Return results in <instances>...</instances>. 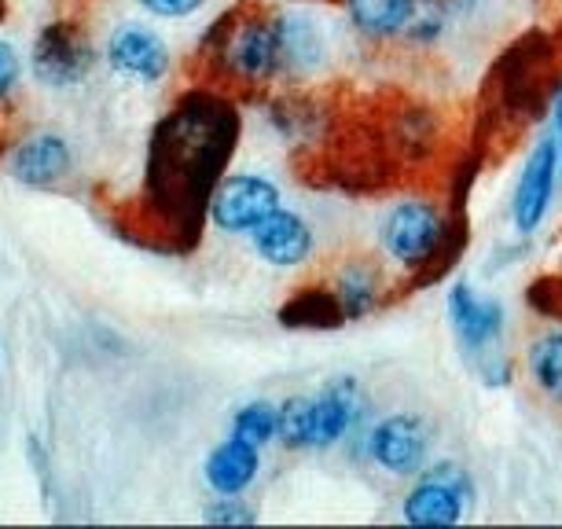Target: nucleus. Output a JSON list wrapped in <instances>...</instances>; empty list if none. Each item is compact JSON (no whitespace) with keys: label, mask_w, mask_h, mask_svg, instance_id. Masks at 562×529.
<instances>
[{"label":"nucleus","mask_w":562,"mask_h":529,"mask_svg":"<svg viewBox=\"0 0 562 529\" xmlns=\"http://www.w3.org/2000/svg\"><path fill=\"white\" fill-rule=\"evenodd\" d=\"M327 299L335 305L338 324H360L379 316L390 305L397 291V277L386 269L383 258H371V254H349L327 272L321 283Z\"/></svg>","instance_id":"9d476101"},{"label":"nucleus","mask_w":562,"mask_h":529,"mask_svg":"<svg viewBox=\"0 0 562 529\" xmlns=\"http://www.w3.org/2000/svg\"><path fill=\"white\" fill-rule=\"evenodd\" d=\"M19 74H23V59H19V52L8 41H0V100L19 85Z\"/></svg>","instance_id":"5701e85b"},{"label":"nucleus","mask_w":562,"mask_h":529,"mask_svg":"<svg viewBox=\"0 0 562 529\" xmlns=\"http://www.w3.org/2000/svg\"><path fill=\"white\" fill-rule=\"evenodd\" d=\"M203 518L214 526H250V522H258V511H254L243 496H217L203 511Z\"/></svg>","instance_id":"412c9836"},{"label":"nucleus","mask_w":562,"mask_h":529,"mask_svg":"<svg viewBox=\"0 0 562 529\" xmlns=\"http://www.w3.org/2000/svg\"><path fill=\"white\" fill-rule=\"evenodd\" d=\"M151 19H166V23H180V19L199 15L210 0H136Z\"/></svg>","instance_id":"4be33fe9"},{"label":"nucleus","mask_w":562,"mask_h":529,"mask_svg":"<svg viewBox=\"0 0 562 529\" xmlns=\"http://www.w3.org/2000/svg\"><path fill=\"white\" fill-rule=\"evenodd\" d=\"M261 452H265L261 446H254V441L228 430V438L217 441V446L210 449L206 463H203V479L210 485V493L214 496H243L247 493L261 474Z\"/></svg>","instance_id":"dca6fc26"},{"label":"nucleus","mask_w":562,"mask_h":529,"mask_svg":"<svg viewBox=\"0 0 562 529\" xmlns=\"http://www.w3.org/2000/svg\"><path fill=\"white\" fill-rule=\"evenodd\" d=\"M70 144L56 133H37L15 147L12 173L30 188H52L70 173Z\"/></svg>","instance_id":"f3484780"},{"label":"nucleus","mask_w":562,"mask_h":529,"mask_svg":"<svg viewBox=\"0 0 562 529\" xmlns=\"http://www.w3.org/2000/svg\"><path fill=\"white\" fill-rule=\"evenodd\" d=\"M427 0H335L349 37L364 48L405 45Z\"/></svg>","instance_id":"2eb2a0df"},{"label":"nucleus","mask_w":562,"mask_h":529,"mask_svg":"<svg viewBox=\"0 0 562 529\" xmlns=\"http://www.w3.org/2000/svg\"><path fill=\"white\" fill-rule=\"evenodd\" d=\"M30 67H34V78L48 89H74L97 67V48L78 23H52L37 34Z\"/></svg>","instance_id":"f8f14e48"},{"label":"nucleus","mask_w":562,"mask_h":529,"mask_svg":"<svg viewBox=\"0 0 562 529\" xmlns=\"http://www.w3.org/2000/svg\"><path fill=\"white\" fill-rule=\"evenodd\" d=\"M390 144L405 162H419L438 151V114L427 108H405L394 119L390 130Z\"/></svg>","instance_id":"6ab92c4d"},{"label":"nucleus","mask_w":562,"mask_h":529,"mask_svg":"<svg viewBox=\"0 0 562 529\" xmlns=\"http://www.w3.org/2000/svg\"><path fill=\"white\" fill-rule=\"evenodd\" d=\"M199 63L210 85L228 92H265L283 85L276 4L243 0L199 37Z\"/></svg>","instance_id":"f03ea898"},{"label":"nucleus","mask_w":562,"mask_h":529,"mask_svg":"<svg viewBox=\"0 0 562 529\" xmlns=\"http://www.w3.org/2000/svg\"><path fill=\"white\" fill-rule=\"evenodd\" d=\"M445 320L456 338V349L467 364H482L485 357L507 353L512 313L501 294L482 291L474 280H452L445 291Z\"/></svg>","instance_id":"423d86ee"},{"label":"nucleus","mask_w":562,"mask_h":529,"mask_svg":"<svg viewBox=\"0 0 562 529\" xmlns=\"http://www.w3.org/2000/svg\"><path fill=\"white\" fill-rule=\"evenodd\" d=\"M261 4H294V0H261Z\"/></svg>","instance_id":"393cba45"},{"label":"nucleus","mask_w":562,"mask_h":529,"mask_svg":"<svg viewBox=\"0 0 562 529\" xmlns=\"http://www.w3.org/2000/svg\"><path fill=\"white\" fill-rule=\"evenodd\" d=\"M548 136L555 140L562 158V81H555V89L548 92Z\"/></svg>","instance_id":"b1692460"},{"label":"nucleus","mask_w":562,"mask_h":529,"mask_svg":"<svg viewBox=\"0 0 562 529\" xmlns=\"http://www.w3.org/2000/svg\"><path fill=\"white\" fill-rule=\"evenodd\" d=\"M562 192V158L555 140L544 133L540 140L529 144L522 162L515 169L512 192H507V225L515 239H533L548 225L551 210Z\"/></svg>","instance_id":"1a4fd4ad"},{"label":"nucleus","mask_w":562,"mask_h":529,"mask_svg":"<svg viewBox=\"0 0 562 529\" xmlns=\"http://www.w3.org/2000/svg\"><path fill=\"white\" fill-rule=\"evenodd\" d=\"M526 383L537 390L548 405L562 408V324H548L529 338L522 349Z\"/></svg>","instance_id":"a211bd4d"},{"label":"nucleus","mask_w":562,"mask_h":529,"mask_svg":"<svg viewBox=\"0 0 562 529\" xmlns=\"http://www.w3.org/2000/svg\"><path fill=\"white\" fill-rule=\"evenodd\" d=\"M276 26H280V59H283V89H310L324 81L338 63L342 41H353L349 30L331 23L321 8L302 0L276 4Z\"/></svg>","instance_id":"39448f33"},{"label":"nucleus","mask_w":562,"mask_h":529,"mask_svg":"<svg viewBox=\"0 0 562 529\" xmlns=\"http://www.w3.org/2000/svg\"><path fill=\"white\" fill-rule=\"evenodd\" d=\"M357 375H335L316 394L280 401V446L291 452H331L357 441L375 412Z\"/></svg>","instance_id":"20e7f679"},{"label":"nucleus","mask_w":562,"mask_h":529,"mask_svg":"<svg viewBox=\"0 0 562 529\" xmlns=\"http://www.w3.org/2000/svg\"><path fill=\"white\" fill-rule=\"evenodd\" d=\"M103 59H108V67L119 74V78L133 85H158L173 70V48H169V41L147 23L114 26V34L108 37V48H103Z\"/></svg>","instance_id":"4468645a"},{"label":"nucleus","mask_w":562,"mask_h":529,"mask_svg":"<svg viewBox=\"0 0 562 529\" xmlns=\"http://www.w3.org/2000/svg\"><path fill=\"white\" fill-rule=\"evenodd\" d=\"M375 247L397 280L438 277V269H445L456 247L449 206L427 192L394 199L375 221Z\"/></svg>","instance_id":"7ed1b4c3"},{"label":"nucleus","mask_w":562,"mask_h":529,"mask_svg":"<svg viewBox=\"0 0 562 529\" xmlns=\"http://www.w3.org/2000/svg\"><path fill=\"white\" fill-rule=\"evenodd\" d=\"M247 243L261 264H269L276 272H299L316 254V228L302 210L280 206L250 232Z\"/></svg>","instance_id":"ddd939ff"},{"label":"nucleus","mask_w":562,"mask_h":529,"mask_svg":"<svg viewBox=\"0 0 562 529\" xmlns=\"http://www.w3.org/2000/svg\"><path fill=\"white\" fill-rule=\"evenodd\" d=\"M357 446L379 474L412 482L434 457V427L419 412H386L368 423Z\"/></svg>","instance_id":"6e6552de"},{"label":"nucleus","mask_w":562,"mask_h":529,"mask_svg":"<svg viewBox=\"0 0 562 529\" xmlns=\"http://www.w3.org/2000/svg\"><path fill=\"white\" fill-rule=\"evenodd\" d=\"M479 504L474 474L460 460H430L401 496V522L419 529L460 526Z\"/></svg>","instance_id":"0eeeda50"},{"label":"nucleus","mask_w":562,"mask_h":529,"mask_svg":"<svg viewBox=\"0 0 562 529\" xmlns=\"http://www.w3.org/2000/svg\"><path fill=\"white\" fill-rule=\"evenodd\" d=\"M232 434H239V438H247L261 449L280 446V405L269 397H254L247 405H239L236 416H232Z\"/></svg>","instance_id":"aec40b11"},{"label":"nucleus","mask_w":562,"mask_h":529,"mask_svg":"<svg viewBox=\"0 0 562 529\" xmlns=\"http://www.w3.org/2000/svg\"><path fill=\"white\" fill-rule=\"evenodd\" d=\"M283 206L280 184L258 169H228L210 195L206 221L225 236H250L272 210Z\"/></svg>","instance_id":"9b49d317"},{"label":"nucleus","mask_w":562,"mask_h":529,"mask_svg":"<svg viewBox=\"0 0 562 529\" xmlns=\"http://www.w3.org/2000/svg\"><path fill=\"white\" fill-rule=\"evenodd\" d=\"M239 108L221 85L180 92L155 122L144 158V214L166 247L195 243L210 214V195L228 173L239 144Z\"/></svg>","instance_id":"f257e3e1"}]
</instances>
